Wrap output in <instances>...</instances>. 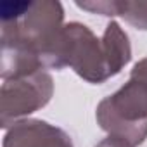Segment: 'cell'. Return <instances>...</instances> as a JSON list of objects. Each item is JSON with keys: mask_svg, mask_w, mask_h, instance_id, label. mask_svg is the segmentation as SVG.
Listing matches in <instances>:
<instances>
[{"mask_svg": "<svg viewBox=\"0 0 147 147\" xmlns=\"http://www.w3.org/2000/svg\"><path fill=\"white\" fill-rule=\"evenodd\" d=\"M2 19V80L54 69L55 50L64 28V9L57 0L5 2Z\"/></svg>", "mask_w": 147, "mask_h": 147, "instance_id": "1", "label": "cell"}, {"mask_svg": "<svg viewBox=\"0 0 147 147\" xmlns=\"http://www.w3.org/2000/svg\"><path fill=\"white\" fill-rule=\"evenodd\" d=\"M83 11L100 16H121L137 30L147 31V2H131V0H88L76 2Z\"/></svg>", "mask_w": 147, "mask_h": 147, "instance_id": "6", "label": "cell"}, {"mask_svg": "<svg viewBox=\"0 0 147 147\" xmlns=\"http://www.w3.org/2000/svg\"><path fill=\"white\" fill-rule=\"evenodd\" d=\"M2 147H75L67 131L43 119H19L4 135Z\"/></svg>", "mask_w": 147, "mask_h": 147, "instance_id": "5", "label": "cell"}, {"mask_svg": "<svg viewBox=\"0 0 147 147\" xmlns=\"http://www.w3.org/2000/svg\"><path fill=\"white\" fill-rule=\"evenodd\" d=\"M95 118L104 131L133 147L147 138V57L133 66L119 90L99 102Z\"/></svg>", "mask_w": 147, "mask_h": 147, "instance_id": "3", "label": "cell"}, {"mask_svg": "<svg viewBox=\"0 0 147 147\" xmlns=\"http://www.w3.org/2000/svg\"><path fill=\"white\" fill-rule=\"evenodd\" d=\"M130 59V38L116 21L106 26L102 38H97L88 26L73 21L62 28L54 69L69 66L85 82L100 85L116 76Z\"/></svg>", "mask_w": 147, "mask_h": 147, "instance_id": "2", "label": "cell"}, {"mask_svg": "<svg viewBox=\"0 0 147 147\" xmlns=\"http://www.w3.org/2000/svg\"><path fill=\"white\" fill-rule=\"evenodd\" d=\"M54 95V80L45 69L5 80L0 90V126L11 128L16 121L45 107Z\"/></svg>", "mask_w": 147, "mask_h": 147, "instance_id": "4", "label": "cell"}, {"mask_svg": "<svg viewBox=\"0 0 147 147\" xmlns=\"http://www.w3.org/2000/svg\"><path fill=\"white\" fill-rule=\"evenodd\" d=\"M95 147H133L131 144H128L126 140L119 138V137H114V135H107L104 140H100Z\"/></svg>", "mask_w": 147, "mask_h": 147, "instance_id": "7", "label": "cell"}]
</instances>
